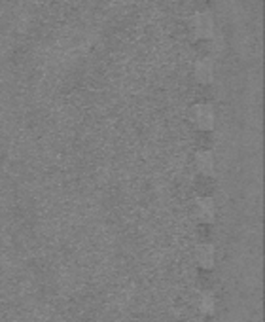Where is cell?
Returning a JSON list of instances; mask_svg holds the SVG:
<instances>
[{"label":"cell","mask_w":265,"mask_h":322,"mask_svg":"<svg viewBox=\"0 0 265 322\" xmlns=\"http://www.w3.org/2000/svg\"><path fill=\"white\" fill-rule=\"evenodd\" d=\"M195 72H197V78L201 82H209L212 78V66L209 61H199L197 66H195Z\"/></svg>","instance_id":"cell-6"},{"label":"cell","mask_w":265,"mask_h":322,"mask_svg":"<svg viewBox=\"0 0 265 322\" xmlns=\"http://www.w3.org/2000/svg\"><path fill=\"white\" fill-rule=\"evenodd\" d=\"M197 216L201 218L203 222H212L214 220V205H212L211 199L201 197L197 201Z\"/></svg>","instance_id":"cell-3"},{"label":"cell","mask_w":265,"mask_h":322,"mask_svg":"<svg viewBox=\"0 0 265 322\" xmlns=\"http://www.w3.org/2000/svg\"><path fill=\"white\" fill-rule=\"evenodd\" d=\"M197 260L203 268H211L214 264V248L211 245H201L197 248Z\"/></svg>","instance_id":"cell-4"},{"label":"cell","mask_w":265,"mask_h":322,"mask_svg":"<svg viewBox=\"0 0 265 322\" xmlns=\"http://www.w3.org/2000/svg\"><path fill=\"white\" fill-rule=\"evenodd\" d=\"M193 119L201 129H211L212 123H214V114H212L211 107H207V105L197 107L193 112Z\"/></svg>","instance_id":"cell-1"},{"label":"cell","mask_w":265,"mask_h":322,"mask_svg":"<svg viewBox=\"0 0 265 322\" xmlns=\"http://www.w3.org/2000/svg\"><path fill=\"white\" fill-rule=\"evenodd\" d=\"M199 309L203 313H211L214 309V300H212L209 294H203L201 298H199Z\"/></svg>","instance_id":"cell-7"},{"label":"cell","mask_w":265,"mask_h":322,"mask_svg":"<svg viewBox=\"0 0 265 322\" xmlns=\"http://www.w3.org/2000/svg\"><path fill=\"white\" fill-rule=\"evenodd\" d=\"M197 165L205 174H209L214 169V160H212V156L209 152H199L197 154Z\"/></svg>","instance_id":"cell-5"},{"label":"cell","mask_w":265,"mask_h":322,"mask_svg":"<svg viewBox=\"0 0 265 322\" xmlns=\"http://www.w3.org/2000/svg\"><path fill=\"white\" fill-rule=\"evenodd\" d=\"M191 23H193L191 27H193V31H195L197 36H207V34L212 31V21L207 13H199V15H195Z\"/></svg>","instance_id":"cell-2"}]
</instances>
